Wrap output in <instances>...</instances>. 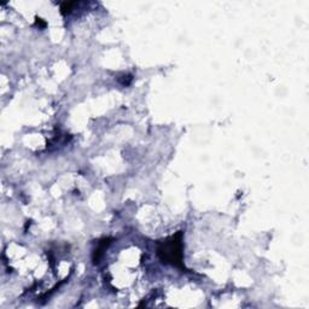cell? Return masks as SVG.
Listing matches in <instances>:
<instances>
[{
  "label": "cell",
  "mask_w": 309,
  "mask_h": 309,
  "mask_svg": "<svg viewBox=\"0 0 309 309\" xmlns=\"http://www.w3.org/2000/svg\"><path fill=\"white\" fill-rule=\"evenodd\" d=\"M75 5V3H64L62 5V13H67V11H70V9Z\"/></svg>",
  "instance_id": "2"
},
{
  "label": "cell",
  "mask_w": 309,
  "mask_h": 309,
  "mask_svg": "<svg viewBox=\"0 0 309 309\" xmlns=\"http://www.w3.org/2000/svg\"><path fill=\"white\" fill-rule=\"evenodd\" d=\"M157 255L166 263L184 268L183 264V232H178L174 236L161 240L157 246Z\"/></svg>",
  "instance_id": "1"
}]
</instances>
